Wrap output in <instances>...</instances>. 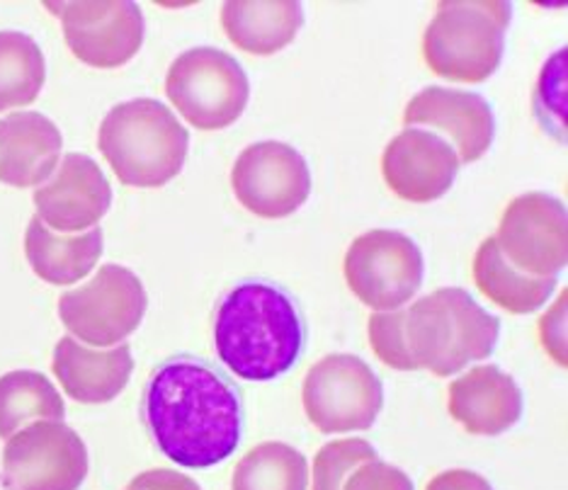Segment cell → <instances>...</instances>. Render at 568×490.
<instances>
[{"instance_id": "cell-20", "label": "cell", "mask_w": 568, "mask_h": 490, "mask_svg": "<svg viewBox=\"0 0 568 490\" xmlns=\"http://www.w3.org/2000/svg\"><path fill=\"white\" fill-rule=\"evenodd\" d=\"M24 255L34 275L47 285L69 287L93 273L102 255V228L95 226L85 234L61 236L32 218L24 231Z\"/></svg>"}, {"instance_id": "cell-14", "label": "cell", "mask_w": 568, "mask_h": 490, "mask_svg": "<svg viewBox=\"0 0 568 490\" xmlns=\"http://www.w3.org/2000/svg\"><path fill=\"white\" fill-rule=\"evenodd\" d=\"M37 218L59 234H85L112 206V187L100 165L85 153H67L54 177L34 190Z\"/></svg>"}, {"instance_id": "cell-9", "label": "cell", "mask_w": 568, "mask_h": 490, "mask_svg": "<svg viewBox=\"0 0 568 490\" xmlns=\"http://www.w3.org/2000/svg\"><path fill=\"white\" fill-rule=\"evenodd\" d=\"M345 282L374 314L404 308L423 287L425 263L416 241L402 231H367L351 243L343 263Z\"/></svg>"}, {"instance_id": "cell-4", "label": "cell", "mask_w": 568, "mask_h": 490, "mask_svg": "<svg viewBox=\"0 0 568 490\" xmlns=\"http://www.w3.org/2000/svg\"><path fill=\"white\" fill-rule=\"evenodd\" d=\"M98 146L122 185L163 187L183 171L190 134L163 102L139 98L105 114Z\"/></svg>"}, {"instance_id": "cell-13", "label": "cell", "mask_w": 568, "mask_h": 490, "mask_svg": "<svg viewBox=\"0 0 568 490\" xmlns=\"http://www.w3.org/2000/svg\"><path fill=\"white\" fill-rule=\"evenodd\" d=\"M44 6L61 20L71 54L93 69H120L144 44V12L132 0Z\"/></svg>"}, {"instance_id": "cell-15", "label": "cell", "mask_w": 568, "mask_h": 490, "mask_svg": "<svg viewBox=\"0 0 568 490\" xmlns=\"http://www.w3.org/2000/svg\"><path fill=\"white\" fill-rule=\"evenodd\" d=\"M459 159L445 139L420 126H406L389 141L382 173L396 197L428 204L447 195L459 173Z\"/></svg>"}, {"instance_id": "cell-16", "label": "cell", "mask_w": 568, "mask_h": 490, "mask_svg": "<svg viewBox=\"0 0 568 490\" xmlns=\"http://www.w3.org/2000/svg\"><path fill=\"white\" fill-rule=\"evenodd\" d=\"M406 126H433L447 134L457 146L459 163L479 161L494 144L496 120L494 110L486 98L469 93V90H455L433 85L425 88L408 102L404 112ZM452 146V149H455Z\"/></svg>"}, {"instance_id": "cell-22", "label": "cell", "mask_w": 568, "mask_h": 490, "mask_svg": "<svg viewBox=\"0 0 568 490\" xmlns=\"http://www.w3.org/2000/svg\"><path fill=\"white\" fill-rule=\"evenodd\" d=\"M474 282L488 302L515 316L539 312L557 292V277H529L515 269L498 251L494 236L474 255Z\"/></svg>"}, {"instance_id": "cell-8", "label": "cell", "mask_w": 568, "mask_h": 490, "mask_svg": "<svg viewBox=\"0 0 568 490\" xmlns=\"http://www.w3.org/2000/svg\"><path fill=\"white\" fill-rule=\"evenodd\" d=\"M302 404L318 432H363L379 418L384 386L365 359L328 355L308 369Z\"/></svg>"}, {"instance_id": "cell-7", "label": "cell", "mask_w": 568, "mask_h": 490, "mask_svg": "<svg viewBox=\"0 0 568 490\" xmlns=\"http://www.w3.org/2000/svg\"><path fill=\"white\" fill-rule=\"evenodd\" d=\"M149 296L129 267L102 265L88 285L61 294L59 318L71 338L108 350L122 345L146 316Z\"/></svg>"}, {"instance_id": "cell-19", "label": "cell", "mask_w": 568, "mask_h": 490, "mask_svg": "<svg viewBox=\"0 0 568 490\" xmlns=\"http://www.w3.org/2000/svg\"><path fill=\"white\" fill-rule=\"evenodd\" d=\"M63 139L40 112H16L0 120V183L34 187L59 167Z\"/></svg>"}, {"instance_id": "cell-23", "label": "cell", "mask_w": 568, "mask_h": 490, "mask_svg": "<svg viewBox=\"0 0 568 490\" xmlns=\"http://www.w3.org/2000/svg\"><path fill=\"white\" fill-rule=\"evenodd\" d=\"M67 406L42 371L18 369L0 377V437H12L34 420H63Z\"/></svg>"}, {"instance_id": "cell-2", "label": "cell", "mask_w": 568, "mask_h": 490, "mask_svg": "<svg viewBox=\"0 0 568 490\" xmlns=\"http://www.w3.org/2000/svg\"><path fill=\"white\" fill-rule=\"evenodd\" d=\"M304 340L302 312L273 282H241L219 304L216 355L243 381H273L287 374L304 353Z\"/></svg>"}, {"instance_id": "cell-12", "label": "cell", "mask_w": 568, "mask_h": 490, "mask_svg": "<svg viewBox=\"0 0 568 490\" xmlns=\"http://www.w3.org/2000/svg\"><path fill=\"white\" fill-rule=\"evenodd\" d=\"M234 195L261 218L292 216L312 195V171L300 151L282 141L243 149L231 171Z\"/></svg>"}, {"instance_id": "cell-3", "label": "cell", "mask_w": 568, "mask_h": 490, "mask_svg": "<svg viewBox=\"0 0 568 490\" xmlns=\"http://www.w3.org/2000/svg\"><path fill=\"white\" fill-rule=\"evenodd\" d=\"M498 335L500 320L459 287H443L402 308V343L413 371L452 377L494 355Z\"/></svg>"}, {"instance_id": "cell-24", "label": "cell", "mask_w": 568, "mask_h": 490, "mask_svg": "<svg viewBox=\"0 0 568 490\" xmlns=\"http://www.w3.org/2000/svg\"><path fill=\"white\" fill-rule=\"evenodd\" d=\"M44 81L47 63L40 44L24 32H0V112L32 105Z\"/></svg>"}, {"instance_id": "cell-29", "label": "cell", "mask_w": 568, "mask_h": 490, "mask_svg": "<svg viewBox=\"0 0 568 490\" xmlns=\"http://www.w3.org/2000/svg\"><path fill=\"white\" fill-rule=\"evenodd\" d=\"M539 338L554 363L559 367H566V292H561L557 304L541 316Z\"/></svg>"}, {"instance_id": "cell-25", "label": "cell", "mask_w": 568, "mask_h": 490, "mask_svg": "<svg viewBox=\"0 0 568 490\" xmlns=\"http://www.w3.org/2000/svg\"><path fill=\"white\" fill-rule=\"evenodd\" d=\"M231 490H308V463L284 442L253 447L234 469Z\"/></svg>"}, {"instance_id": "cell-27", "label": "cell", "mask_w": 568, "mask_h": 490, "mask_svg": "<svg viewBox=\"0 0 568 490\" xmlns=\"http://www.w3.org/2000/svg\"><path fill=\"white\" fill-rule=\"evenodd\" d=\"M566 51L559 49L554 54L545 71L539 75L535 112L539 124L547 129V134L564 141V102H566Z\"/></svg>"}, {"instance_id": "cell-26", "label": "cell", "mask_w": 568, "mask_h": 490, "mask_svg": "<svg viewBox=\"0 0 568 490\" xmlns=\"http://www.w3.org/2000/svg\"><path fill=\"white\" fill-rule=\"evenodd\" d=\"M372 459H379L377 449L359 437H345V440L324 445L314 459L312 490H343L347 476Z\"/></svg>"}, {"instance_id": "cell-18", "label": "cell", "mask_w": 568, "mask_h": 490, "mask_svg": "<svg viewBox=\"0 0 568 490\" xmlns=\"http://www.w3.org/2000/svg\"><path fill=\"white\" fill-rule=\"evenodd\" d=\"M51 371L57 374L61 389L73 401L85 406L110 404L132 379V347L122 343L108 350H93L67 335L54 347Z\"/></svg>"}, {"instance_id": "cell-21", "label": "cell", "mask_w": 568, "mask_h": 490, "mask_svg": "<svg viewBox=\"0 0 568 490\" xmlns=\"http://www.w3.org/2000/svg\"><path fill=\"white\" fill-rule=\"evenodd\" d=\"M304 10L296 0L282 3H245L231 0L222 6V28L239 49L253 57H273L302 30Z\"/></svg>"}, {"instance_id": "cell-11", "label": "cell", "mask_w": 568, "mask_h": 490, "mask_svg": "<svg viewBox=\"0 0 568 490\" xmlns=\"http://www.w3.org/2000/svg\"><path fill=\"white\" fill-rule=\"evenodd\" d=\"M494 238L523 275L559 277L568 261L566 206L547 192H527L506 206Z\"/></svg>"}, {"instance_id": "cell-28", "label": "cell", "mask_w": 568, "mask_h": 490, "mask_svg": "<svg viewBox=\"0 0 568 490\" xmlns=\"http://www.w3.org/2000/svg\"><path fill=\"white\" fill-rule=\"evenodd\" d=\"M343 490H416L406 471L392 467L382 459H372L357 467L343 486Z\"/></svg>"}, {"instance_id": "cell-31", "label": "cell", "mask_w": 568, "mask_h": 490, "mask_svg": "<svg viewBox=\"0 0 568 490\" xmlns=\"http://www.w3.org/2000/svg\"><path fill=\"white\" fill-rule=\"evenodd\" d=\"M425 490H494V486L476 471L449 469L437 473Z\"/></svg>"}, {"instance_id": "cell-32", "label": "cell", "mask_w": 568, "mask_h": 490, "mask_svg": "<svg viewBox=\"0 0 568 490\" xmlns=\"http://www.w3.org/2000/svg\"><path fill=\"white\" fill-rule=\"evenodd\" d=\"M126 490H139V488H132V486H129V488H126Z\"/></svg>"}, {"instance_id": "cell-10", "label": "cell", "mask_w": 568, "mask_h": 490, "mask_svg": "<svg viewBox=\"0 0 568 490\" xmlns=\"http://www.w3.org/2000/svg\"><path fill=\"white\" fill-rule=\"evenodd\" d=\"M88 447L63 420H34L8 437L0 481L6 490H79Z\"/></svg>"}, {"instance_id": "cell-1", "label": "cell", "mask_w": 568, "mask_h": 490, "mask_svg": "<svg viewBox=\"0 0 568 490\" xmlns=\"http://www.w3.org/2000/svg\"><path fill=\"white\" fill-rule=\"evenodd\" d=\"M144 420L153 442L178 467L210 469L236 451L243 406L212 365L180 355L151 374Z\"/></svg>"}, {"instance_id": "cell-6", "label": "cell", "mask_w": 568, "mask_h": 490, "mask_svg": "<svg viewBox=\"0 0 568 490\" xmlns=\"http://www.w3.org/2000/svg\"><path fill=\"white\" fill-rule=\"evenodd\" d=\"M165 95L192 126L216 132L241 118L248 105L251 83L241 63L226 51L195 47L171 63Z\"/></svg>"}, {"instance_id": "cell-5", "label": "cell", "mask_w": 568, "mask_h": 490, "mask_svg": "<svg viewBox=\"0 0 568 490\" xmlns=\"http://www.w3.org/2000/svg\"><path fill=\"white\" fill-rule=\"evenodd\" d=\"M510 20V3H437L423 59L445 81L484 83L500 67Z\"/></svg>"}, {"instance_id": "cell-30", "label": "cell", "mask_w": 568, "mask_h": 490, "mask_svg": "<svg viewBox=\"0 0 568 490\" xmlns=\"http://www.w3.org/2000/svg\"><path fill=\"white\" fill-rule=\"evenodd\" d=\"M129 486L139 488V490H202L195 479H190V476L180 473V471H171V469L144 471V473H139Z\"/></svg>"}, {"instance_id": "cell-17", "label": "cell", "mask_w": 568, "mask_h": 490, "mask_svg": "<svg viewBox=\"0 0 568 490\" xmlns=\"http://www.w3.org/2000/svg\"><path fill=\"white\" fill-rule=\"evenodd\" d=\"M447 408L469 435L496 437L523 418L525 401L510 374L496 365H484L449 384Z\"/></svg>"}]
</instances>
